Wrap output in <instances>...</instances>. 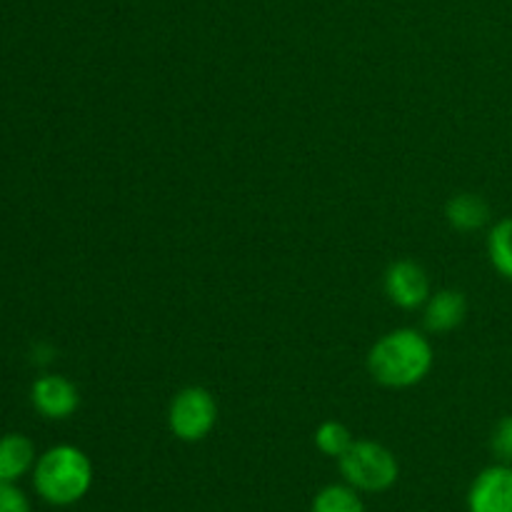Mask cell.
<instances>
[{
    "label": "cell",
    "mask_w": 512,
    "mask_h": 512,
    "mask_svg": "<svg viewBox=\"0 0 512 512\" xmlns=\"http://www.w3.org/2000/svg\"><path fill=\"white\" fill-rule=\"evenodd\" d=\"M368 368L370 375L385 388H410L433 368V348L418 330H393L373 345Z\"/></svg>",
    "instance_id": "obj_1"
},
{
    "label": "cell",
    "mask_w": 512,
    "mask_h": 512,
    "mask_svg": "<svg viewBox=\"0 0 512 512\" xmlns=\"http://www.w3.org/2000/svg\"><path fill=\"white\" fill-rule=\"evenodd\" d=\"M470 512H512V465L485 468L468 490Z\"/></svg>",
    "instance_id": "obj_5"
},
{
    "label": "cell",
    "mask_w": 512,
    "mask_h": 512,
    "mask_svg": "<svg viewBox=\"0 0 512 512\" xmlns=\"http://www.w3.org/2000/svg\"><path fill=\"white\" fill-rule=\"evenodd\" d=\"M310 512H365L358 490L345 485H328L313 498Z\"/></svg>",
    "instance_id": "obj_11"
},
{
    "label": "cell",
    "mask_w": 512,
    "mask_h": 512,
    "mask_svg": "<svg viewBox=\"0 0 512 512\" xmlns=\"http://www.w3.org/2000/svg\"><path fill=\"white\" fill-rule=\"evenodd\" d=\"M488 255L493 268L503 275L505 280H512V218L500 220L488 235Z\"/></svg>",
    "instance_id": "obj_12"
},
{
    "label": "cell",
    "mask_w": 512,
    "mask_h": 512,
    "mask_svg": "<svg viewBox=\"0 0 512 512\" xmlns=\"http://www.w3.org/2000/svg\"><path fill=\"white\" fill-rule=\"evenodd\" d=\"M445 218H448L450 228L458 230V233H475L490 220V208L480 195L460 193L448 200Z\"/></svg>",
    "instance_id": "obj_9"
},
{
    "label": "cell",
    "mask_w": 512,
    "mask_h": 512,
    "mask_svg": "<svg viewBox=\"0 0 512 512\" xmlns=\"http://www.w3.org/2000/svg\"><path fill=\"white\" fill-rule=\"evenodd\" d=\"M30 400H33L35 410L50 420L70 418L80 405L78 388L63 375H43L35 380Z\"/></svg>",
    "instance_id": "obj_7"
},
{
    "label": "cell",
    "mask_w": 512,
    "mask_h": 512,
    "mask_svg": "<svg viewBox=\"0 0 512 512\" xmlns=\"http://www.w3.org/2000/svg\"><path fill=\"white\" fill-rule=\"evenodd\" d=\"M490 448H493L495 458L500 463H512V415L500 418V423L495 425L493 438H490Z\"/></svg>",
    "instance_id": "obj_14"
},
{
    "label": "cell",
    "mask_w": 512,
    "mask_h": 512,
    "mask_svg": "<svg viewBox=\"0 0 512 512\" xmlns=\"http://www.w3.org/2000/svg\"><path fill=\"white\" fill-rule=\"evenodd\" d=\"M468 315V300L458 290H440L430 295L428 308H425V328L430 333H450L458 325H463Z\"/></svg>",
    "instance_id": "obj_8"
},
{
    "label": "cell",
    "mask_w": 512,
    "mask_h": 512,
    "mask_svg": "<svg viewBox=\"0 0 512 512\" xmlns=\"http://www.w3.org/2000/svg\"><path fill=\"white\" fill-rule=\"evenodd\" d=\"M35 468V448L25 435H5L0 440V480L15 483Z\"/></svg>",
    "instance_id": "obj_10"
},
{
    "label": "cell",
    "mask_w": 512,
    "mask_h": 512,
    "mask_svg": "<svg viewBox=\"0 0 512 512\" xmlns=\"http://www.w3.org/2000/svg\"><path fill=\"white\" fill-rule=\"evenodd\" d=\"M338 463L345 483L358 493H385L398 483V460L375 440H355Z\"/></svg>",
    "instance_id": "obj_3"
},
{
    "label": "cell",
    "mask_w": 512,
    "mask_h": 512,
    "mask_svg": "<svg viewBox=\"0 0 512 512\" xmlns=\"http://www.w3.org/2000/svg\"><path fill=\"white\" fill-rule=\"evenodd\" d=\"M0 512H30V503L20 488L0 480Z\"/></svg>",
    "instance_id": "obj_15"
},
{
    "label": "cell",
    "mask_w": 512,
    "mask_h": 512,
    "mask_svg": "<svg viewBox=\"0 0 512 512\" xmlns=\"http://www.w3.org/2000/svg\"><path fill=\"white\" fill-rule=\"evenodd\" d=\"M33 483L45 503L68 508L83 500L93 485V465L75 445H55L35 463Z\"/></svg>",
    "instance_id": "obj_2"
},
{
    "label": "cell",
    "mask_w": 512,
    "mask_h": 512,
    "mask_svg": "<svg viewBox=\"0 0 512 512\" xmlns=\"http://www.w3.org/2000/svg\"><path fill=\"white\" fill-rule=\"evenodd\" d=\"M218 423V403L205 388H185L173 398L168 410L170 433L185 443H198L208 438Z\"/></svg>",
    "instance_id": "obj_4"
},
{
    "label": "cell",
    "mask_w": 512,
    "mask_h": 512,
    "mask_svg": "<svg viewBox=\"0 0 512 512\" xmlns=\"http://www.w3.org/2000/svg\"><path fill=\"white\" fill-rule=\"evenodd\" d=\"M385 293L390 303L403 310H415L430 298L428 273L413 260H398L385 273Z\"/></svg>",
    "instance_id": "obj_6"
},
{
    "label": "cell",
    "mask_w": 512,
    "mask_h": 512,
    "mask_svg": "<svg viewBox=\"0 0 512 512\" xmlns=\"http://www.w3.org/2000/svg\"><path fill=\"white\" fill-rule=\"evenodd\" d=\"M353 443V433H350L343 423H338V420H325V423L315 430V445H318L320 453L328 455V458L340 460L348 453V448Z\"/></svg>",
    "instance_id": "obj_13"
}]
</instances>
